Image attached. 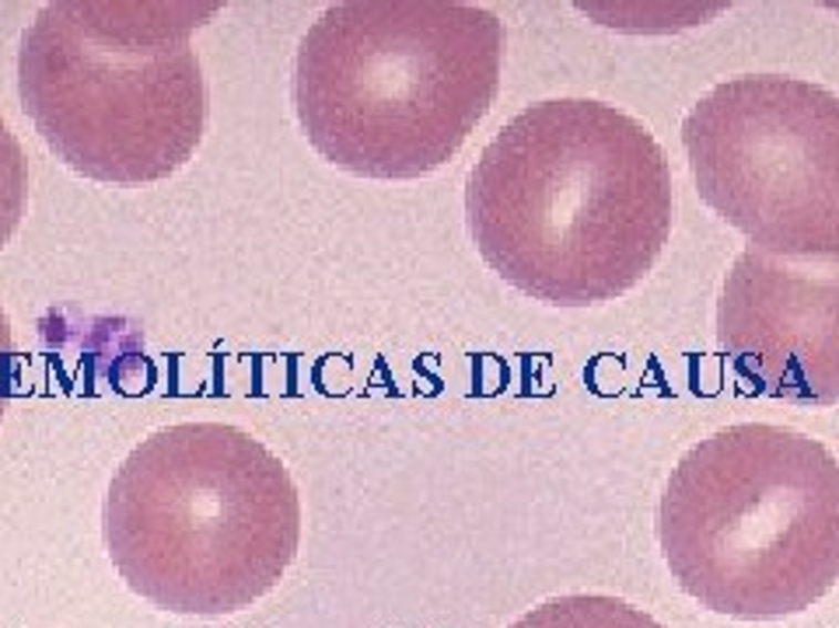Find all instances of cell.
Returning <instances> with one entry per match:
<instances>
[{
  "instance_id": "obj_1",
  "label": "cell",
  "mask_w": 839,
  "mask_h": 628,
  "mask_svg": "<svg viewBox=\"0 0 839 628\" xmlns=\"http://www.w3.org/2000/svg\"><path fill=\"white\" fill-rule=\"evenodd\" d=\"M669 154L630 112L594 98L521 108L483 147L466 220L494 273L553 307L630 294L672 234Z\"/></svg>"
},
{
  "instance_id": "obj_2",
  "label": "cell",
  "mask_w": 839,
  "mask_h": 628,
  "mask_svg": "<svg viewBox=\"0 0 839 628\" xmlns=\"http://www.w3.org/2000/svg\"><path fill=\"white\" fill-rule=\"evenodd\" d=\"M504 21L462 0H350L304 32L291 98L329 165L406 182L448 165L500 92Z\"/></svg>"
},
{
  "instance_id": "obj_3",
  "label": "cell",
  "mask_w": 839,
  "mask_h": 628,
  "mask_svg": "<svg viewBox=\"0 0 839 628\" xmlns=\"http://www.w3.org/2000/svg\"><path fill=\"white\" fill-rule=\"evenodd\" d=\"M220 14L204 0H53L18 50V98L63 165L108 186L179 171L207 126L193 32Z\"/></svg>"
},
{
  "instance_id": "obj_4",
  "label": "cell",
  "mask_w": 839,
  "mask_h": 628,
  "mask_svg": "<svg viewBox=\"0 0 839 628\" xmlns=\"http://www.w3.org/2000/svg\"><path fill=\"white\" fill-rule=\"evenodd\" d=\"M102 524L137 590L179 611H231L291 563L301 503L287 464L249 430L175 422L116 468Z\"/></svg>"
},
{
  "instance_id": "obj_5",
  "label": "cell",
  "mask_w": 839,
  "mask_h": 628,
  "mask_svg": "<svg viewBox=\"0 0 839 628\" xmlns=\"http://www.w3.org/2000/svg\"><path fill=\"white\" fill-rule=\"evenodd\" d=\"M657 537L682 587L711 608L801 611L839 579V458L790 426H724L675 461Z\"/></svg>"
},
{
  "instance_id": "obj_6",
  "label": "cell",
  "mask_w": 839,
  "mask_h": 628,
  "mask_svg": "<svg viewBox=\"0 0 839 628\" xmlns=\"http://www.w3.org/2000/svg\"><path fill=\"white\" fill-rule=\"evenodd\" d=\"M696 192L753 249L839 259V95L784 74L714 84L682 119Z\"/></svg>"
},
{
  "instance_id": "obj_7",
  "label": "cell",
  "mask_w": 839,
  "mask_h": 628,
  "mask_svg": "<svg viewBox=\"0 0 839 628\" xmlns=\"http://www.w3.org/2000/svg\"><path fill=\"white\" fill-rule=\"evenodd\" d=\"M717 346L769 398L839 401V259L745 244L717 297Z\"/></svg>"
},
{
  "instance_id": "obj_8",
  "label": "cell",
  "mask_w": 839,
  "mask_h": 628,
  "mask_svg": "<svg viewBox=\"0 0 839 628\" xmlns=\"http://www.w3.org/2000/svg\"><path fill=\"white\" fill-rule=\"evenodd\" d=\"M29 203V161L18 137L0 116V249L18 231Z\"/></svg>"
},
{
  "instance_id": "obj_9",
  "label": "cell",
  "mask_w": 839,
  "mask_h": 628,
  "mask_svg": "<svg viewBox=\"0 0 839 628\" xmlns=\"http://www.w3.org/2000/svg\"><path fill=\"white\" fill-rule=\"evenodd\" d=\"M14 332L4 307H0V422H4V412L11 406L14 395V380H18V364H14Z\"/></svg>"
}]
</instances>
